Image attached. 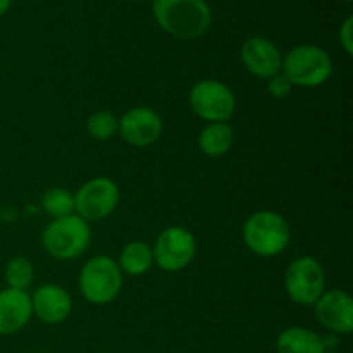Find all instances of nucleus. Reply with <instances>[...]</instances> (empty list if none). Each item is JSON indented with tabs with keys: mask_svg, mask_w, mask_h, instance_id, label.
<instances>
[{
	"mask_svg": "<svg viewBox=\"0 0 353 353\" xmlns=\"http://www.w3.org/2000/svg\"><path fill=\"white\" fill-rule=\"evenodd\" d=\"M278 353H326V341L307 327H286L276 340Z\"/></svg>",
	"mask_w": 353,
	"mask_h": 353,
	"instance_id": "15",
	"label": "nucleus"
},
{
	"mask_svg": "<svg viewBox=\"0 0 353 353\" xmlns=\"http://www.w3.org/2000/svg\"><path fill=\"white\" fill-rule=\"evenodd\" d=\"M123 276L117 261L107 255H97L81 268L78 278L79 292L93 305H105L119 296Z\"/></svg>",
	"mask_w": 353,
	"mask_h": 353,
	"instance_id": "5",
	"label": "nucleus"
},
{
	"mask_svg": "<svg viewBox=\"0 0 353 353\" xmlns=\"http://www.w3.org/2000/svg\"><path fill=\"white\" fill-rule=\"evenodd\" d=\"M33 317L31 296L26 292L6 288L0 292V334L10 336L28 326Z\"/></svg>",
	"mask_w": 353,
	"mask_h": 353,
	"instance_id": "14",
	"label": "nucleus"
},
{
	"mask_svg": "<svg viewBox=\"0 0 353 353\" xmlns=\"http://www.w3.org/2000/svg\"><path fill=\"white\" fill-rule=\"evenodd\" d=\"M117 265L128 276H141L154 265L152 247L145 241H130L123 247Z\"/></svg>",
	"mask_w": 353,
	"mask_h": 353,
	"instance_id": "17",
	"label": "nucleus"
},
{
	"mask_svg": "<svg viewBox=\"0 0 353 353\" xmlns=\"http://www.w3.org/2000/svg\"><path fill=\"white\" fill-rule=\"evenodd\" d=\"M240 59L248 72L262 79H269L283 69V54L271 40L252 37L241 45Z\"/></svg>",
	"mask_w": 353,
	"mask_h": 353,
	"instance_id": "12",
	"label": "nucleus"
},
{
	"mask_svg": "<svg viewBox=\"0 0 353 353\" xmlns=\"http://www.w3.org/2000/svg\"><path fill=\"white\" fill-rule=\"evenodd\" d=\"M290 224L281 214L259 210L243 224V241L248 250L261 257H276L290 245Z\"/></svg>",
	"mask_w": 353,
	"mask_h": 353,
	"instance_id": "2",
	"label": "nucleus"
},
{
	"mask_svg": "<svg viewBox=\"0 0 353 353\" xmlns=\"http://www.w3.org/2000/svg\"><path fill=\"white\" fill-rule=\"evenodd\" d=\"M31 309L45 324H61L71 316V295L59 285H41L31 296Z\"/></svg>",
	"mask_w": 353,
	"mask_h": 353,
	"instance_id": "13",
	"label": "nucleus"
},
{
	"mask_svg": "<svg viewBox=\"0 0 353 353\" xmlns=\"http://www.w3.org/2000/svg\"><path fill=\"white\" fill-rule=\"evenodd\" d=\"M285 290L290 299L303 307H314L326 292V274L317 259L299 257L285 272Z\"/></svg>",
	"mask_w": 353,
	"mask_h": 353,
	"instance_id": "6",
	"label": "nucleus"
},
{
	"mask_svg": "<svg viewBox=\"0 0 353 353\" xmlns=\"http://www.w3.org/2000/svg\"><path fill=\"white\" fill-rule=\"evenodd\" d=\"M119 186L114 179L99 176L79 186L74 193V214L86 223H99L116 210Z\"/></svg>",
	"mask_w": 353,
	"mask_h": 353,
	"instance_id": "8",
	"label": "nucleus"
},
{
	"mask_svg": "<svg viewBox=\"0 0 353 353\" xmlns=\"http://www.w3.org/2000/svg\"><path fill=\"white\" fill-rule=\"evenodd\" d=\"M154 264L165 272L183 271L192 264L196 254V240L183 226H169L155 240Z\"/></svg>",
	"mask_w": 353,
	"mask_h": 353,
	"instance_id": "9",
	"label": "nucleus"
},
{
	"mask_svg": "<svg viewBox=\"0 0 353 353\" xmlns=\"http://www.w3.org/2000/svg\"><path fill=\"white\" fill-rule=\"evenodd\" d=\"M164 123L159 112L150 107H134L119 119V131L126 143L133 147H148L161 138Z\"/></svg>",
	"mask_w": 353,
	"mask_h": 353,
	"instance_id": "10",
	"label": "nucleus"
},
{
	"mask_svg": "<svg viewBox=\"0 0 353 353\" xmlns=\"http://www.w3.org/2000/svg\"><path fill=\"white\" fill-rule=\"evenodd\" d=\"M316 317L323 327L334 334L353 331V300L343 290H330L316 302Z\"/></svg>",
	"mask_w": 353,
	"mask_h": 353,
	"instance_id": "11",
	"label": "nucleus"
},
{
	"mask_svg": "<svg viewBox=\"0 0 353 353\" xmlns=\"http://www.w3.org/2000/svg\"><path fill=\"white\" fill-rule=\"evenodd\" d=\"M281 72L293 86L316 88L333 74V59L317 45H299L283 57Z\"/></svg>",
	"mask_w": 353,
	"mask_h": 353,
	"instance_id": "4",
	"label": "nucleus"
},
{
	"mask_svg": "<svg viewBox=\"0 0 353 353\" xmlns=\"http://www.w3.org/2000/svg\"><path fill=\"white\" fill-rule=\"evenodd\" d=\"M293 85L283 72H278L272 78L268 79V92L271 93L274 99H285L292 93Z\"/></svg>",
	"mask_w": 353,
	"mask_h": 353,
	"instance_id": "21",
	"label": "nucleus"
},
{
	"mask_svg": "<svg viewBox=\"0 0 353 353\" xmlns=\"http://www.w3.org/2000/svg\"><path fill=\"white\" fill-rule=\"evenodd\" d=\"M345 2H352V0H345Z\"/></svg>",
	"mask_w": 353,
	"mask_h": 353,
	"instance_id": "24",
	"label": "nucleus"
},
{
	"mask_svg": "<svg viewBox=\"0 0 353 353\" xmlns=\"http://www.w3.org/2000/svg\"><path fill=\"white\" fill-rule=\"evenodd\" d=\"M188 100L193 112L207 123H228L236 110L233 90L217 79H202L195 83Z\"/></svg>",
	"mask_w": 353,
	"mask_h": 353,
	"instance_id": "7",
	"label": "nucleus"
},
{
	"mask_svg": "<svg viewBox=\"0 0 353 353\" xmlns=\"http://www.w3.org/2000/svg\"><path fill=\"white\" fill-rule=\"evenodd\" d=\"M10 3H12V0H0V16H2V14H6L7 10H9Z\"/></svg>",
	"mask_w": 353,
	"mask_h": 353,
	"instance_id": "23",
	"label": "nucleus"
},
{
	"mask_svg": "<svg viewBox=\"0 0 353 353\" xmlns=\"http://www.w3.org/2000/svg\"><path fill=\"white\" fill-rule=\"evenodd\" d=\"M159 26L176 38H199L209 30L212 12L205 0H154Z\"/></svg>",
	"mask_w": 353,
	"mask_h": 353,
	"instance_id": "1",
	"label": "nucleus"
},
{
	"mask_svg": "<svg viewBox=\"0 0 353 353\" xmlns=\"http://www.w3.org/2000/svg\"><path fill=\"white\" fill-rule=\"evenodd\" d=\"M233 128L228 123H209L199 134V147L207 157H223L233 147Z\"/></svg>",
	"mask_w": 353,
	"mask_h": 353,
	"instance_id": "16",
	"label": "nucleus"
},
{
	"mask_svg": "<svg viewBox=\"0 0 353 353\" xmlns=\"http://www.w3.org/2000/svg\"><path fill=\"white\" fill-rule=\"evenodd\" d=\"M34 278V268L26 257H14L7 262L6 271H3V279L7 286L19 292H26Z\"/></svg>",
	"mask_w": 353,
	"mask_h": 353,
	"instance_id": "19",
	"label": "nucleus"
},
{
	"mask_svg": "<svg viewBox=\"0 0 353 353\" xmlns=\"http://www.w3.org/2000/svg\"><path fill=\"white\" fill-rule=\"evenodd\" d=\"M41 207L52 219L71 216L74 214V195L65 188H50L43 193Z\"/></svg>",
	"mask_w": 353,
	"mask_h": 353,
	"instance_id": "18",
	"label": "nucleus"
},
{
	"mask_svg": "<svg viewBox=\"0 0 353 353\" xmlns=\"http://www.w3.org/2000/svg\"><path fill=\"white\" fill-rule=\"evenodd\" d=\"M340 43L347 55H353V17L348 16L340 28Z\"/></svg>",
	"mask_w": 353,
	"mask_h": 353,
	"instance_id": "22",
	"label": "nucleus"
},
{
	"mask_svg": "<svg viewBox=\"0 0 353 353\" xmlns=\"http://www.w3.org/2000/svg\"><path fill=\"white\" fill-rule=\"evenodd\" d=\"M92 241V230L85 219L76 214L52 219L43 230L41 245L45 252L57 261H72L86 252Z\"/></svg>",
	"mask_w": 353,
	"mask_h": 353,
	"instance_id": "3",
	"label": "nucleus"
},
{
	"mask_svg": "<svg viewBox=\"0 0 353 353\" xmlns=\"http://www.w3.org/2000/svg\"><path fill=\"white\" fill-rule=\"evenodd\" d=\"M86 131L90 137L97 141H107L116 137L119 131V119L112 112L107 110H99L92 114L86 121Z\"/></svg>",
	"mask_w": 353,
	"mask_h": 353,
	"instance_id": "20",
	"label": "nucleus"
}]
</instances>
